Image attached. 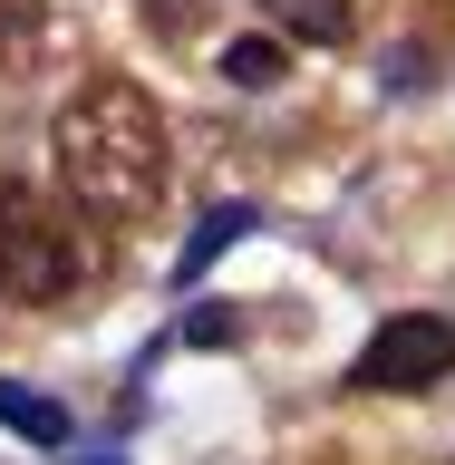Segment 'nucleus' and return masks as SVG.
<instances>
[{"instance_id": "f257e3e1", "label": "nucleus", "mask_w": 455, "mask_h": 465, "mask_svg": "<svg viewBox=\"0 0 455 465\" xmlns=\"http://www.w3.org/2000/svg\"><path fill=\"white\" fill-rule=\"evenodd\" d=\"M49 165L58 184L87 203V213H107V223H136V213H155L174 184V145H165V116H155V97L126 78H87L68 107H58L49 126Z\"/></svg>"}, {"instance_id": "f03ea898", "label": "nucleus", "mask_w": 455, "mask_h": 465, "mask_svg": "<svg viewBox=\"0 0 455 465\" xmlns=\"http://www.w3.org/2000/svg\"><path fill=\"white\" fill-rule=\"evenodd\" d=\"M87 282H97L87 223L39 184H0V291L10 301H68Z\"/></svg>"}, {"instance_id": "7ed1b4c3", "label": "nucleus", "mask_w": 455, "mask_h": 465, "mask_svg": "<svg viewBox=\"0 0 455 465\" xmlns=\"http://www.w3.org/2000/svg\"><path fill=\"white\" fill-rule=\"evenodd\" d=\"M455 369V320L446 311H398L378 320V340L349 359V388L359 398H407V388H436Z\"/></svg>"}, {"instance_id": "20e7f679", "label": "nucleus", "mask_w": 455, "mask_h": 465, "mask_svg": "<svg viewBox=\"0 0 455 465\" xmlns=\"http://www.w3.org/2000/svg\"><path fill=\"white\" fill-rule=\"evenodd\" d=\"M262 213L252 203H213V213H203L194 223V242H184V252H174V282H203V272H213V262L232 252V242H242V232H252Z\"/></svg>"}, {"instance_id": "39448f33", "label": "nucleus", "mask_w": 455, "mask_h": 465, "mask_svg": "<svg viewBox=\"0 0 455 465\" xmlns=\"http://www.w3.org/2000/svg\"><path fill=\"white\" fill-rule=\"evenodd\" d=\"M0 427H10V436H29V446H68V407H58V398H39L29 378H0Z\"/></svg>"}, {"instance_id": "423d86ee", "label": "nucleus", "mask_w": 455, "mask_h": 465, "mask_svg": "<svg viewBox=\"0 0 455 465\" xmlns=\"http://www.w3.org/2000/svg\"><path fill=\"white\" fill-rule=\"evenodd\" d=\"M262 10H272V29H282V39H311V49H340L349 29V0H262Z\"/></svg>"}, {"instance_id": "0eeeda50", "label": "nucleus", "mask_w": 455, "mask_h": 465, "mask_svg": "<svg viewBox=\"0 0 455 465\" xmlns=\"http://www.w3.org/2000/svg\"><path fill=\"white\" fill-rule=\"evenodd\" d=\"M223 78L232 87H272L282 78V39H223Z\"/></svg>"}, {"instance_id": "6e6552de", "label": "nucleus", "mask_w": 455, "mask_h": 465, "mask_svg": "<svg viewBox=\"0 0 455 465\" xmlns=\"http://www.w3.org/2000/svg\"><path fill=\"white\" fill-rule=\"evenodd\" d=\"M0 58H10V68L39 58V0H0Z\"/></svg>"}, {"instance_id": "1a4fd4ad", "label": "nucleus", "mask_w": 455, "mask_h": 465, "mask_svg": "<svg viewBox=\"0 0 455 465\" xmlns=\"http://www.w3.org/2000/svg\"><path fill=\"white\" fill-rule=\"evenodd\" d=\"M184 340H194V349H232V340H242V320H232V311H194V320H184Z\"/></svg>"}, {"instance_id": "9d476101", "label": "nucleus", "mask_w": 455, "mask_h": 465, "mask_svg": "<svg viewBox=\"0 0 455 465\" xmlns=\"http://www.w3.org/2000/svg\"><path fill=\"white\" fill-rule=\"evenodd\" d=\"M78 465H126V456H78Z\"/></svg>"}]
</instances>
